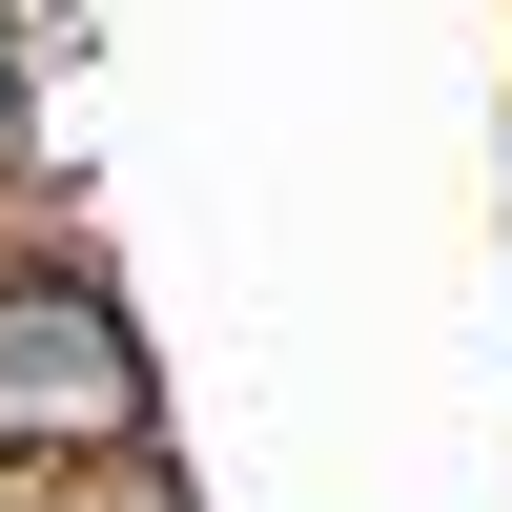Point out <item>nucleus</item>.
Masks as SVG:
<instances>
[{
    "label": "nucleus",
    "instance_id": "f257e3e1",
    "mask_svg": "<svg viewBox=\"0 0 512 512\" xmlns=\"http://www.w3.org/2000/svg\"><path fill=\"white\" fill-rule=\"evenodd\" d=\"M164 472V349L82 246H0V512Z\"/></svg>",
    "mask_w": 512,
    "mask_h": 512
},
{
    "label": "nucleus",
    "instance_id": "f03ea898",
    "mask_svg": "<svg viewBox=\"0 0 512 512\" xmlns=\"http://www.w3.org/2000/svg\"><path fill=\"white\" fill-rule=\"evenodd\" d=\"M21 144H41V21L0 0V164H21Z\"/></svg>",
    "mask_w": 512,
    "mask_h": 512
},
{
    "label": "nucleus",
    "instance_id": "7ed1b4c3",
    "mask_svg": "<svg viewBox=\"0 0 512 512\" xmlns=\"http://www.w3.org/2000/svg\"><path fill=\"white\" fill-rule=\"evenodd\" d=\"M41 512H185V472H103V492H41Z\"/></svg>",
    "mask_w": 512,
    "mask_h": 512
}]
</instances>
